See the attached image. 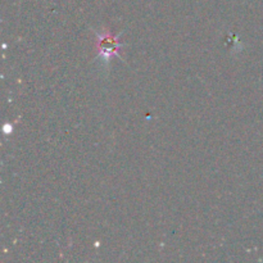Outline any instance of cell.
<instances>
[{"label":"cell","mask_w":263,"mask_h":263,"mask_svg":"<svg viewBox=\"0 0 263 263\" xmlns=\"http://www.w3.org/2000/svg\"><path fill=\"white\" fill-rule=\"evenodd\" d=\"M98 35V44L96 48L99 51V59L109 62L113 55H117L121 59H124L120 54L122 43L118 40L116 36H113L111 32H103V34H96Z\"/></svg>","instance_id":"cell-1"}]
</instances>
